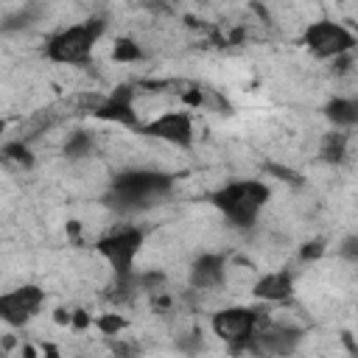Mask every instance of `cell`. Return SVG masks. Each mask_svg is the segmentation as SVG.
I'll use <instances>...</instances> for the list:
<instances>
[{
	"instance_id": "obj_7",
	"label": "cell",
	"mask_w": 358,
	"mask_h": 358,
	"mask_svg": "<svg viewBox=\"0 0 358 358\" xmlns=\"http://www.w3.org/2000/svg\"><path fill=\"white\" fill-rule=\"evenodd\" d=\"M45 288L39 285H20L14 291H6L0 296V316L8 327H25L31 319H36L45 308Z\"/></svg>"
},
{
	"instance_id": "obj_8",
	"label": "cell",
	"mask_w": 358,
	"mask_h": 358,
	"mask_svg": "<svg viewBox=\"0 0 358 358\" xmlns=\"http://www.w3.org/2000/svg\"><path fill=\"white\" fill-rule=\"evenodd\" d=\"M291 294H294V274H291V268H271V271L260 274L255 288H252V296L260 299V302H268V305L285 302Z\"/></svg>"
},
{
	"instance_id": "obj_9",
	"label": "cell",
	"mask_w": 358,
	"mask_h": 358,
	"mask_svg": "<svg viewBox=\"0 0 358 358\" xmlns=\"http://www.w3.org/2000/svg\"><path fill=\"white\" fill-rule=\"evenodd\" d=\"M324 117L333 123V129H355L358 126V98L352 95H336L324 106Z\"/></svg>"
},
{
	"instance_id": "obj_4",
	"label": "cell",
	"mask_w": 358,
	"mask_h": 358,
	"mask_svg": "<svg viewBox=\"0 0 358 358\" xmlns=\"http://www.w3.org/2000/svg\"><path fill=\"white\" fill-rule=\"evenodd\" d=\"M302 45H305V50L310 56H316L322 62H330V59H341V56L352 53L358 42H355V34L344 22L319 17V20H313V22L305 25Z\"/></svg>"
},
{
	"instance_id": "obj_5",
	"label": "cell",
	"mask_w": 358,
	"mask_h": 358,
	"mask_svg": "<svg viewBox=\"0 0 358 358\" xmlns=\"http://www.w3.org/2000/svg\"><path fill=\"white\" fill-rule=\"evenodd\" d=\"M260 322V310L257 308H246V305H224L213 313L210 319V330L215 338H221L229 347H246L257 330Z\"/></svg>"
},
{
	"instance_id": "obj_6",
	"label": "cell",
	"mask_w": 358,
	"mask_h": 358,
	"mask_svg": "<svg viewBox=\"0 0 358 358\" xmlns=\"http://www.w3.org/2000/svg\"><path fill=\"white\" fill-rule=\"evenodd\" d=\"M143 129H145L148 137H154V140H159L165 145H176V148H190L199 140V134H196L199 131L196 115H190L185 109H176V106L165 109L159 117H154Z\"/></svg>"
},
{
	"instance_id": "obj_2",
	"label": "cell",
	"mask_w": 358,
	"mask_h": 358,
	"mask_svg": "<svg viewBox=\"0 0 358 358\" xmlns=\"http://www.w3.org/2000/svg\"><path fill=\"white\" fill-rule=\"evenodd\" d=\"M103 22L101 20H84L59 28L45 39V59L50 64H90L95 59V50L103 36Z\"/></svg>"
},
{
	"instance_id": "obj_3",
	"label": "cell",
	"mask_w": 358,
	"mask_h": 358,
	"mask_svg": "<svg viewBox=\"0 0 358 358\" xmlns=\"http://www.w3.org/2000/svg\"><path fill=\"white\" fill-rule=\"evenodd\" d=\"M143 241H145V232L134 224H112L98 241H95V249L101 252V257L112 266V271L117 277H126V274H134V263L143 252Z\"/></svg>"
},
{
	"instance_id": "obj_1",
	"label": "cell",
	"mask_w": 358,
	"mask_h": 358,
	"mask_svg": "<svg viewBox=\"0 0 358 358\" xmlns=\"http://www.w3.org/2000/svg\"><path fill=\"white\" fill-rule=\"evenodd\" d=\"M271 201V190L260 179H227L213 190V207L229 227H255Z\"/></svg>"
}]
</instances>
